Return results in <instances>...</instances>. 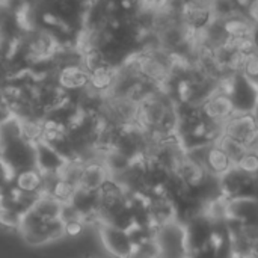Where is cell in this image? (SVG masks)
<instances>
[{
	"mask_svg": "<svg viewBox=\"0 0 258 258\" xmlns=\"http://www.w3.org/2000/svg\"><path fill=\"white\" fill-rule=\"evenodd\" d=\"M100 237L106 251L115 258H132L135 243L127 230L100 224Z\"/></svg>",
	"mask_w": 258,
	"mask_h": 258,
	"instance_id": "6da1fadb",
	"label": "cell"
},
{
	"mask_svg": "<svg viewBox=\"0 0 258 258\" xmlns=\"http://www.w3.org/2000/svg\"><path fill=\"white\" fill-rule=\"evenodd\" d=\"M200 110L207 119L221 125H224L236 113L231 98L218 88L201 103Z\"/></svg>",
	"mask_w": 258,
	"mask_h": 258,
	"instance_id": "7a4b0ae2",
	"label": "cell"
},
{
	"mask_svg": "<svg viewBox=\"0 0 258 258\" xmlns=\"http://www.w3.org/2000/svg\"><path fill=\"white\" fill-rule=\"evenodd\" d=\"M258 130V124L252 113H234L222 128V135L230 136L248 147Z\"/></svg>",
	"mask_w": 258,
	"mask_h": 258,
	"instance_id": "3957f363",
	"label": "cell"
},
{
	"mask_svg": "<svg viewBox=\"0 0 258 258\" xmlns=\"http://www.w3.org/2000/svg\"><path fill=\"white\" fill-rule=\"evenodd\" d=\"M56 83L65 92L83 91L89 85V71L83 63L62 67L56 73Z\"/></svg>",
	"mask_w": 258,
	"mask_h": 258,
	"instance_id": "277c9868",
	"label": "cell"
},
{
	"mask_svg": "<svg viewBox=\"0 0 258 258\" xmlns=\"http://www.w3.org/2000/svg\"><path fill=\"white\" fill-rule=\"evenodd\" d=\"M110 178H112V175L103 160L86 162L83 165L80 181H79L77 187H82V189H86L91 192H98Z\"/></svg>",
	"mask_w": 258,
	"mask_h": 258,
	"instance_id": "5b68a950",
	"label": "cell"
},
{
	"mask_svg": "<svg viewBox=\"0 0 258 258\" xmlns=\"http://www.w3.org/2000/svg\"><path fill=\"white\" fill-rule=\"evenodd\" d=\"M14 184L21 192L32 194V195H39L44 190V178H42V174L35 166L18 171L17 175H15V178H14Z\"/></svg>",
	"mask_w": 258,
	"mask_h": 258,
	"instance_id": "8992f818",
	"label": "cell"
},
{
	"mask_svg": "<svg viewBox=\"0 0 258 258\" xmlns=\"http://www.w3.org/2000/svg\"><path fill=\"white\" fill-rule=\"evenodd\" d=\"M116 68L112 67V65H103L100 68H95V70L89 71V85H88V88L92 89L94 92L100 94V95L109 94V91L112 89L113 82H115Z\"/></svg>",
	"mask_w": 258,
	"mask_h": 258,
	"instance_id": "52a82bcc",
	"label": "cell"
},
{
	"mask_svg": "<svg viewBox=\"0 0 258 258\" xmlns=\"http://www.w3.org/2000/svg\"><path fill=\"white\" fill-rule=\"evenodd\" d=\"M222 23L230 38H252L255 30V24L245 12H237L222 20Z\"/></svg>",
	"mask_w": 258,
	"mask_h": 258,
	"instance_id": "ba28073f",
	"label": "cell"
},
{
	"mask_svg": "<svg viewBox=\"0 0 258 258\" xmlns=\"http://www.w3.org/2000/svg\"><path fill=\"white\" fill-rule=\"evenodd\" d=\"M234 165L228 159V156L216 145V142H213L209 147V150H207V156H206V162H204V169L207 171V174H213V175H221L222 177Z\"/></svg>",
	"mask_w": 258,
	"mask_h": 258,
	"instance_id": "9c48e42d",
	"label": "cell"
},
{
	"mask_svg": "<svg viewBox=\"0 0 258 258\" xmlns=\"http://www.w3.org/2000/svg\"><path fill=\"white\" fill-rule=\"evenodd\" d=\"M216 145L228 156V159L233 162V165H236L242 156H245L248 153V147L230 136H225V135H221L219 139L216 141Z\"/></svg>",
	"mask_w": 258,
	"mask_h": 258,
	"instance_id": "30bf717a",
	"label": "cell"
},
{
	"mask_svg": "<svg viewBox=\"0 0 258 258\" xmlns=\"http://www.w3.org/2000/svg\"><path fill=\"white\" fill-rule=\"evenodd\" d=\"M240 76L258 89V50L248 51L243 57Z\"/></svg>",
	"mask_w": 258,
	"mask_h": 258,
	"instance_id": "8fae6325",
	"label": "cell"
},
{
	"mask_svg": "<svg viewBox=\"0 0 258 258\" xmlns=\"http://www.w3.org/2000/svg\"><path fill=\"white\" fill-rule=\"evenodd\" d=\"M21 219H23V212H20L11 206H6V204L0 209V225L2 227L18 230L21 225Z\"/></svg>",
	"mask_w": 258,
	"mask_h": 258,
	"instance_id": "7c38bea8",
	"label": "cell"
},
{
	"mask_svg": "<svg viewBox=\"0 0 258 258\" xmlns=\"http://www.w3.org/2000/svg\"><path fill=\"white\" fill-rule=\"evenodd\" d=\"M234 166L245 174L255 175V174H258V154L248 150V153L245 156H242V159Z\"/></svg>",
	"mask_w": 258,
	"mask_h": 258,
	"instance_id": "4fadbf2b",
	"label": "cell"
},
{
	"mask_svg": "<svg viewBox=\"0 0 258 258\" xmlns=\"http://www.w3.org/2000/svg\"><path fill=\"white\" fill-rule=\"evenodd\" d=\"M2 3L17 17H21L23 14H26L29 11L26 0H2Z\"/></svg>",
	"mask_w": 258,
	"mask_h": 258,
	"instance_id": "5bb4252c",
	"label": "cell"
},
{
	"mask_svg": "<svg viewBox=\"0 0 258 258\" xmlns=\"http://www.w3.org/2000/svg\"><path fill=\"white\" fill-rule=\"evenodd\" d=\"M83 227L85 224L80 221H73V222H67L65 224V236L68 237H77L83 233Z\"/></svg>",
	"mask_w": 258,
	"mask_h": 258,
	"instance_id": "9a60e30c",
	"label": "cell"
},
{
	"mask_svg": "<svg viewBox=\"0 0 258 258\" xmlns=\"http://www.w3.org/2000/svg\"><path fill=\"white\" fill-rule=\"evenodd\" d=\"M245 14L249 17V20H251L255 26H258V0H251V3L248 5Z\"/></svg>",
	"mask_w": 258,
	"mask_h": 258,
	"instance_id": "2e32d148",
	"label": "cell"
},
{
	"mask_svg": "<svg viewBox=\"0 0 258 258\" xmlns=\"http://www.w3.org/2000/svg\"><path fill=\"white\" fill-rule=\"evenodd\" d=\"M248 150L252 151V153H255V154H258V130L257 133H255V136L252 138V141L248 144Z\"/></svg>",
	"mask_w": 258,
	"mask_h": 258,
	"instance_id": "e0dca14e",
	"label": "cell"
},
{
	"mask_svg": "<svg viewBox=\"0 0 258 258\" xmlns=\"http://www.w3.org/2000/svg\"><path fill=\"white\" fill-rule=\"evenodd\" d=\"M252 41H254V47H255V50H258V26H255L254 35H252Z\"/></svg>",
	"mask_w": 258,
	"mask_h": 258,
	"instance_id": "ac0fdd59",
	"label": "cell"
},
{
	"mask_svg": "<svg viewBox=\"0 0 258 258\" xmlns=\"http://www.w3.org/2000/svg\"><path fill=\"white\" fill-rule=\"evenodd\" d=\"M252 115H254V118H255V121H257L258 124V100L257 103H255V106H254V109H252V112H251Z\"/></svg>",
	"mask_w": 258,
	"mask_h": 258,
	"instance_id": "d6986e66",
	"label": "cell"
},
{
	"mask_svg": "<svg viewBox=\"0 0 258 258\" xmlns=\"http://www.w3.org/2000/svg\"><path fill=\"white\" fill-rule=\"evenodd\" d=\"M5 206V197H3V194L0 192V209Z\"/></svg>",
	"mask_w": 258,
	"mask_h": 258,
	"instance_id": "ffe728a7",
	"label": "cell"
}]
</instances>
